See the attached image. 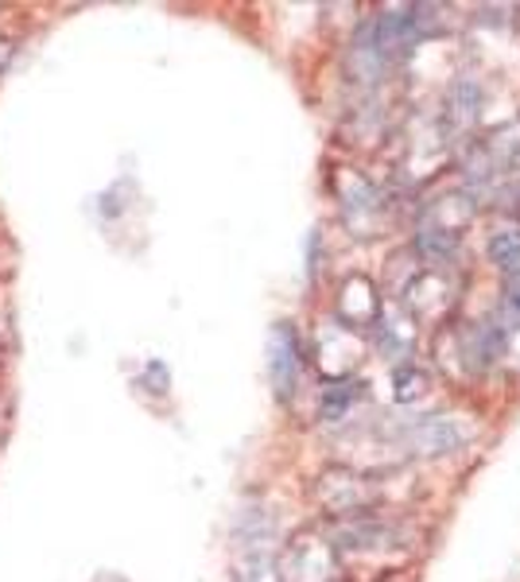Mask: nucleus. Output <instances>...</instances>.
I'll return each mask as SVG.
<instances>
[{
	"instance_id": "nucleus-1",
	"label": "nucleus",
	"mask_w": 520,
	"mask_h": 582,
	"mask_svg": "<svg viewBox=\"0 0 520 582\" xmlns=\"http://www.w3.org/2000/svg\"><path fill=\"white\" fill-rule=\"evenodd\" d=\"M404 439L416 454H451L470 439V431L455 416H419L404 427Z\"/></svg>"
},
{
	"instance_id": "nucleus-2",
	"label": "nucleus",
	"mask_w": 520,
	"mask_h": 582,
	"mask_svg": "<svg viewBox=\"0 0 520 582\" xmlns=\"http://www.w3.org/2000/svg\"><path fill=\"white\" fill-rule=\"evenodd\" d=\"M315 497L323 501V508H330L338 517H353V513H362L373 501V490L350 470H326L315 486Z\"/></svg>"
},
{
	"instance_id": "nucleus-3",
	"label": "nucleus",
	"mask_w": 520,
	"mask_h": 582,
	"mask_svg": "<svg viewBox=\"0 0 520 582\" xmlns=\"http://www.w3.org/2000/svg\"><path fill=\"white\" fill-rule=\"evenodd\" d=\"M269 373H272V385H276V397L280 400H291L299 388V365H303V358H299V338H296V326L280 323L276 331H272V342H269Z\"/></svg>"
},
{
	"instance_id": "nucleus-4",
	"label": "nucleus",
	"mask_w": 520,
	"mask_h": 582,
	"mask_svg": "<svg viewBox=\"0 0 520 582\" xmlns=\"http://www.w3.org/2000/svg\"><path fill=\"white\" fill-rule=\"evenodd\" d=\"M338 311H342V319L350 326H369V323L381 319V296H377V287H373L365 276H353L342 284Z\"/></svg>"
},
{
	"instance_id": "nucleus-5",
	"label": "nucleus",
	"mask_w": 520,
	"mask_h": 582,
	"mask_svg": "<svg viewBox=\"0 0 520 582\" xmlns=\"http://www.w3.org/2000/svg\"><path fill=\"white\" fill-rule=\"evenodd\" d=\"M350 63H353V75L362 78V82H377V78H381L385 59H381V51H377V39H373V24H365L362 36L353 39Z\"/></svg>"
},
{
	"instance_id": "nucleus-6",
	"label": "nucleus",
	"mask_w": 520,
	"mask_h": 582,
	"mask_svg": "<svg viewBox=\"0 0 520 582\" xmlns=\"http://www.w3.org/2000/svg\"><path fill=\"white\" fill-rule=\"evenodd\" d=\"M396 525H385V520H358V525L342 528L346 547H389L396 544Z\"/></svg>"
},
{
	"instance_id": "nucleus-7",
	"label": "nucleus",
	"mask_w": 520,
	"mask_h": 582,
	"mask_svg": "<svg viewBox=\"0 0 520 582\" xmlns=\"http://www.w3.org/2000/svg\"><path fill=\"white\" fill-rule=\"evenodd\" d=\"M358 397H362V392H358V385H330L323 392V400H318V419H326V424H338V419H346V412H350Z\"/></svg>"
},
{
	"instance_id": "nucleus-8",
	"label": "nucleus",
	"mask_w": 520,
	"mask_h": 582,
	"mask_svg": "<svg viewBox=\"0 0 520 582\" xmlns=\"http://www.w3.org/2000/svg\"><path fill=\"white\" fill-rule=\"evenodd\" d=\"M392 388H396L400 404H412V400H419L431 388V377L419 370V365H400V370L392 373Z\"/></svg>"
},
{
	"instance_id": "nucleus-9",
	"label": "nucleus",
	"mask_w": 520,
	"mask_h": 582,
	"mask_svg": "<svg viewBox=\"0 0 520 582\" xmlns=\"http://www.w3.org/2000/svg\"><path fill=\"white\" fill-rule=\"evenodd\" d=\"M490 260L497 269L517 272L520 269V230H502L490 237Z\"/></svg>"
},
{
	"instance_id": "nucleus-10",
	"label": "nucleus",
	"mask_w": 520,
	"mask_h": 582,
	"mask_svg": "<svg viewBox=\"0 0 520 582\" xmlns=\"http://www.w3.org/2000/svg\"><path fill=\"white\" fill-rule=\"evenodd\" d=\"M381 334H385V350H396V353H404L412 346V338H416V334H412V326L408 323H400V319H392L389 326L381 323Z\"/></svg>"
},
{
	"instance_id": "nucleus-11",
	"label": "nucleus",
	"mask_w": 520,
	"mask_h": 582,
	"mask_svg": "<svg viewBox=\"0 0 520 582\" xmlns=\"http://www.w3.org/2000/svg\"><path fill=\"white\" fill-rule=\"evenodd\" d=\"M505 307L520 319V269L505 276Z\"/></svg>"
},
{
	"instance_id": "nucleus-12",
	"label": "nucleus",
	"mask_w": 520,
	"mask_h": 582,
	"mask_svg": "<svg viewBox=\"0 0 520 582\" xmlns=\"http://www.w3.org/2000/svg\"><path fill=\"white\" fill-rule=\"evenodd\" d=\"M12 51H16V47H12V39H0V70H4V66H9Z\"/></svg>"
}]
</instances>
